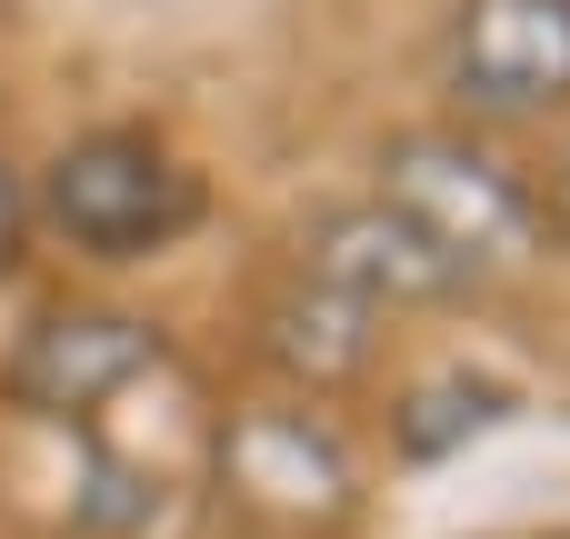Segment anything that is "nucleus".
<instances>
[{
  "mask_svg": "<svg viewBox=\"0 0 570 539\" xmlns=\"http://www.w3.org/2000/svg\"><path fill=\"white\" fill-rule=\"evenodd\" d=\"M170 350L150 320L130 310H40L0 370V400L30 410V420H100L130 380H150Z\"/></svg>",
  "mask_w": 570,
  "mask_h": 539,
  "instance_id": "nucleus-4",
  "label": "nucleus"
},
{
  "mask_svg": "<svg viewBox=\"0 0 570 539\" xmlns=\"http://www.w3.org/2000/svg\"><path fill=\"white\" fill-rule=\"evenodd\" d=\"M261 360L291 380V390H311V400H331V390H351V380H371V360H381V310H361L351 290H331V280H281L271 300H261Z\"/></svg>",
  "mask_w": 570,
  "mask_h": 539,
  "instance_id": "nucleus-7",
  "label": "nucleus"
},
{
  "mask_svg": "<svg viewBox=\"0 0 570 539\" xmlns=\"http://www.w3.org/2000/svg\"><path fill=\"white\" fill-rule=\"evenodd\" d=\"M220 500L261 539H341L361 510V470L331 420L311 410H230L220 430Z\"/></svg>",
  "mask_w": 570,
  "mask_h": 539,
  "instance_id": "nucleus-3",
  "label": "nucleus"
},
{
  "mask_svg": "<svg viewBox=\"0 0 570 539\" xmlns=\"http://www.w3.org/2000/svg\"><path fill=\"white\" fill-rule=\"evenodd\" d=\"M20 240H30V190H20V170L0 160V270H20Z\"/></svg>",
  "mask_w": 570,
  "mask_h": 539,
  "instance_id": "nucleus-8",
  "label": "nucleus"
},
{
  "mask_svg": "<svg viewBox=\"0 0 570 539\" xmlns=\"http://www.w3.org/2000/svg\"><path fill=\"white\" fill-rule=\"evenodd\" d=\"M30 210L70 250H90V260H150L160 240H180L200 220V180L150 130H90V140H70L40 170V200Z\"/></svg>",
  "mask_w": 570,
  "mask_h": 539,
  "instance_id": "nucleus-2",
  "label": "nucleus"
},
{
  "mask_svg": "<svg viewBox=\"0 0 570 539\" xmlns=\"http://www.w3.org/2000/svg\"><path fill=\"white\" fill-rule=\"evenodd\" d=\"M531 200H541V230H561V240H570V150L551 160V180H541Z\"/></svg>",
  "mask_w": 570,
  "mask_h": 539,
  "instance_id": "nucleus-9",
  "label": "nucleus"
},
{
  "mask_svg": "<svg viewBox=\"0 0 570 539\" xmlns=\"http://www.w3.org/2000/svg\"><path fill=\"white\" fill-rule=\"evenodd\" d=\"M451 100L471 120H551L570 100V0H471L451 30Z\"/></svg>",
  "mask_w": 570,
  "mask_h": 539,
  "instance_id": "nucleus-5",
  "label": "nucleus"
},
{
  "mask_svg": "<svg viewBox=\"0 0 570 539\" xmlns=\"http://www.w3.org/2000/svg\"><path fill=\"white\" fill-rule=\"evenodd\" d=\"M381 200L411 230H431L461 260V280L541 260V200H531V180L511 160H491L481 140H461V130H401L381 150Z\"/></svg>",
  "mask_w": 570,
  "mask_h": 539,
  "instance_id": "nucleus-1",
  "label": "nucleus"
},
{
  "mask_svg": "<svg viewBox=\"0 0 570 539\" xmlns=\"http://www.w3.org/2000/svg\"><path fill=\"white\" fill-rule=\"evenodd\" d=\"M301 270H311V280H331V290H351L361 310H421V300H451V290H471V280H461V260H451L431 230H411L391 200L321 210V230H311Z\"/></svg>",
  "mask_w": 570,
  "mask_h": 539,
  "instance_id": "nucleus-6",
  "label": "nucleus"
},
{
  "mask_svg": "<svg viewBox=\"0 0 570 539\" xmlns=\"http://www.w3.org/2000/svg\"><path fill=\"white\" fill-rule=\"evenodd\" d=\"M551 539H570V530H551Z\"/></svg>",
  "mask_w": 570,
  "mask_h": 539,
  "instance_id": "nucleus-10",
  "label": "nucleus"
}]
</instances>
